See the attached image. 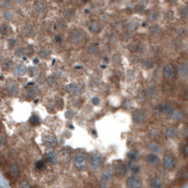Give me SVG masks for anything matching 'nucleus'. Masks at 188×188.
Listing matches in <instances>:
<instances>
[{"mask_svg": "<svg viewBox=\"0 0 188 188\" xmlns=\"http://www.w3.org/2000/svg\"><path fill=\"white\" fill-rule=\"evenodd\" d=\"M165 136H166V138H170V139H174L179 136V131H178L177 128L173 127V126L167 127L165 130Z\"/></svg>", "mask_w": 188, "mask_h": 188, "instance_id": "15", "label": "nucleus"}, {"mask_svg": "<svg viewBox=\"0 0 188 188\" xmlns=\"http://www.w3.org/2000/svg\"><path fill=\"white\" fill-rule=\"evenodd\" d=\"M46 158L48 161H49L50 163H56L58 161V155H57V153L53 150H50L46 153Z\"/></svg>", "mask_w": 188, "mask_h": 188, "instance_id": "18", "label": "nucleus"}, {"mask_svg": "<svg viewBox=\"0 0 188 188\" xmlns=\"http://www.w3.org/2000/svg\"><path fill=\"white\" fill-rule=\"evenodd\" d=\"M4 143H5V138L2 135H0V146H2Z\"/></svg>", "mask_w": 188, "mask_h": 188, "instance_id": "38", "label": "nucleus"}, {"mask_svg": "<svg viewBox=\"0 0 188 188\" xmlns=\"http://www.w3.org/2000/svg\"><path fill=\"white\" fill-rule=\"evenodd\" d=\"M186 49H187V52H188V45H187V47H186Z\"/></svg>", "mask_w": 188, "mask_h": 188, "instance_id": "42", "label": "nucleus"}, {"mask_svg": "<svg viewBox=\"0 0 188 188\" xmlns=\"http://www.w3.org/2000/svg\"><path fill=\"white\" fill-rule=\"evenodd\" d=\"M184 113L181 112V110H179V109H175L174 110V112H173V114H172V118L173 119H175V120H178V121H180V120H181L182 118H184Z\"/></svg>", "mask_w": 188, "mask_h": 188, "instance_id": "23", "label": "nucleus"}, {"mask_svg": "<svg viewBox=\"0 0 188 188\" xmlns=\"http://www.w3.org/2000/svg\"><path fill=\"white\" fill-rule=\"evenodd\" d=\"M30 123L31 125H33V126L39 125L40 124V118H39V117H37V115H31V118H30Z\"/></svg>", "mask_w": 188, "mask_h": 188, "instance_id": "28", "label": "nucleus"}, {"mask_svg": "<svg viewBox=\"0 0 188 188\" xmlns=\"http://www.w3.org/2000/svg\"><path fill=\"white\" fill-rule=\"evenodd\" d=\"M179 179L181 181H184L188 180V168H184V169H181L179 173Z\"/></svg>", "mask_w": 188, "mask_h": 188, "instance_id": "25", "label": "nucleus"}, {"mask_svg": "<svg viewBox=\"0 0 188 188\" xmlns=\"http://www.w3.org/2000/svg\"><path fill=\"white\" fill-rule=\"evenodd\" d=\"M20 188H31V185L29 184V182L26 181H23L21 182V184H20Z\"/></svg>", "mask_w": 188, "mask_h": 188, "instance_id": "35", "label": "nucleus"}, {"mask_svg": "<svg viewBox=\"0 0 188 188\" xmlns=\"http://www.w3.org/2000/svg\"><path fill=\"white\" fill-rule=\"evenodd\" d=\"M132 118L136 123H143L146 120V115L143 111H135L132 115Z\"/></svg>", "mask_w": 188, "mask_h": 188, "instance_id": "14", "label": "nucleus"}, {"mask_svg": "<svg viewBox=\"0 0 188 188\" xmlns=\"http://www.w3.org/2000/svg\"><path fill=\"white\" fill-rule=\"evenodd\" d=\"M40 55L42 57H44V58H47V57H49L50 56V52L49 50H47V49H44V50H42L40 52Z\"/></svg>", "mask_w": 188, "mask_h": 188, "instance_id": "31", "label": "nucleus"}, {"mask_svg": "<svg viewBox=\"0 0 188 188\" xmlns=\"http://www.w3.org/2000/svg\"><path fill=\"white\" fill-rule=\"evenodd\" d=\"M26 72H27L26 66L25 65H22V64L16 65L15 67H14V69H13V74L15 75H18V76L25 75Z\"/></svg>", "mask_w": 188, "mask_h": 188, "instance_id": "20", "label": "nucleus"}, {"mask_svg": "<svg viewBox=\"0 0 188 188\" xmlns=\"http://www.w3.org/2000/svg\"><path fill=\"white\" fill-rule=\"evenodd\" d=\"M162 181L159 179H153L150 182V186L151 188H162Z\"/></svg>", "mask_w": 188, "mask_h": 188, "instance_id": "27", "label": "nucleus"}, {"mask_svg": "<svg viewBox=\"0 0 188 188\" xmlns=\"http://www.w3.org/2000/svg\"><path fill=\"white\" fill-rule=\"evenodd\" d=\"M84 36H85V35L80 30H72L70 32V35H69L70 41L72 43H74V44L83 41Z\"/></svg>", "mask_w": 188, "mask_h": 188, "instance_id": "8", "label": "nucleus"}, {"mask_svg": "<svg viewBox=\"0 0 188 188\" xmlns=\"http://www.w3.org/2000/svg\"><path fill=\"white\" fill-rule=\"evenodd\" d=\"M114 172H115V175H116L118 178H123L127 175V167L124 163H123L121 161H118L115 163V165H114Z\"/></svg>", "mask_w": 188, "mask_h": 188, "instance_id": "5", "label": "nucleus"}, {"mask_svg": "<svg viewBox=\"0 0 188 188\" xmlns=\"http://www.w3.org/2000/svg\"><path fill=\"white\" fill-rule=\"evenodd\" d=\"M62 40H63V38H62V36H55V41L57 42V43H61L62 42Z\"/></svg>", "mask_w": 188, "mask_h": 188, "instance_id": "37", "label": "nucleus"}, {"mask_svg": "<svg viewBox=\"0 0 188 188\" xmlns=\"http://www.w3.org/2000/svg\"><path fill=\"white\" fill-rule=\"evenodd\" d=\"M66 91L69 94H71L73 95H78L84 91V87L80 84L70 83L66 86Z\"/></svg>", "mask_w": 188, "mask_h": 188, "instance_id": "6", "label": "nucleus"}, {"mask_svg": "<svg viewBox=\"0 0 188 188\" xmlns=\"http://www.w3.org/2000/svg\"><path fill=\"white\" fill-rule=\"evenodd\" d=\"M128 168H129V170L131 171V172H133V173H138L140 171V166L137 164V163H135L134 161L129 163V164H128Z\"/></svg>", "mask_w": 188, "mask_h": 188, "instance_id": "26", "label": "nucleus"}, {"mask_svg": "<svg viewBox=\"0 0 188 188\" xmlns=\"http://www.w3.org/2000/svg\"><path fill=\"white\" fill-rule=\"evenodd\" d=\"M9 173L12 178H18L20 175V168L16 163H11L9 166Z\"/></svg>", "mask_w": 188, "mask_h": 188, "instance_id": "16", "label": "nucleus"}, {"mask_svg": "<svg viewBox=\"0 0 188 188\" xmlns=\"http://www.w3.org/2000/svg\"><path fill=\"white\" fill-rule=\"evenodd\" d=\"M89 30L93 33H99L101 31H102V25H101V23H99L97 21H93V22L89 23Z\"/></svg>", "mask_w": 188, "mask_h": 188, "instance_id": "19", "label": "nucleus"}, {"mask_svg": "<svg viewBox=\"0 0 188 188\" xmlns=\"http://www.w3.org/2000/svg\"><path fill=\"white\" fill-rule=\"evenodd\" d=\"M100 98H98V96H94V98H92V99H91V102H92L93 105H99L100 104Z\"/></svg>", "mask_w": 188, "mask_h": 188, "instance_id": "33", "label": "nucleus"}, {"mask_svg": "<svg viewBox=\"0 0 188 188\" xmlns=\"http://www.w3.org/2000/svg\"><path fill=\"white\" fill-rule=\"evenodd\" d=\"M86 157L83 153H77L74 157V166L76 169L82 170L86 166Z\"/></svg>", "mask_w": 188, "mask_h": 188, "instance_id": "4", "label": "nucleus"}, {"mask_svg": "<svg viewBox=\"0 0 188 188\" xmlns=\"http://www.w3.org/2000/svg\"><path fill=\"white\" fill-rule=\"evenodd\" d=\"M177 73L181 76H182V78L187 76L188 75V62H184V63L180 64L179 67H178Z\"/></svg>", "mask_w": 188, "mask_h": 188, "instance_id": "17", "label": "nucleus"}, {"mask_svg": "<svg viewBox=\"0 0 188 188\" xmlns=\"http://www.w3.org/2000/svg\"><path fill=\"white\" fill-rule=\"evenodd\" d=\"M74 115V112L72 110H67L66 113V118H71Z\"/></svg>", "mask_w": 188, "mask_h": 188, "instance_id": "34", "label": "nucleus"}, {"mask_svg": "<svg viewBox=\"0 0 188 188\" xmlns=\"http://www.w3.org/2000/svg\"><path fill=\"white\" fill-rule=\"evenodd\" d=\"M105 158L102 155H100V154H95L90 158V165L93 166L94 168H98L100 166L103 165Z\"/></svg>", "mask_w": 188, "mask_h": 188, "instance_id": "9", "label": "nucleus"}, {"mask_svg": "<svg viewBox=\"0 0 188 188\" xmlns=\"http://www.w3.org/2000/svg\"><path fill=\"white\" fill-rule=\"evenodd\" d=\"M99 51V47L98 45H96V44H92V45H90L89 47V53L91 55H95V54H97V52Z\"/></svg>", "mask_w": 188, "mask_h": 188, "instance_id": "29", "label": "nucleus"}, {"mask_svg": "<svg viewBox=\"0 0 188 188\" xmlns=\"http://www.w3.org/2000/svg\"><path fill=\"white\" fill-rule=\"evenodd\" d=\"M0 100H1V99H0Z\"/></svg>", "mask_w": 188, "mask_h": 188, "instance_id": "43", "label": "nucleus"}, {"mask_svg": "<svg viewBox=\"0 0 188 188\" xmlns=\"http://www.w3.org/2000/svg\"><path fill=\"white\" fill-rule=\"evenodd\" d=\"M162 75H163V78L165 79H168V80L173 79L177 75V70L172 64H167L163 67Z\"/></svg>", "mask_w": 188, "mask_h": 188, "instance_id": "2", "label": "nucleus"}, {"mask_svg": "<svg viewBox=\"0 0 188 188\" xmlns=\"http://www.w3.org/2000/svg\"><path fill=\"white\" fill-rule=\"evenodd\" d=\"M172 86L169 83H165L162 86V90L165 91V92H171L172 91Z\"/></svg>", "mask_w": 188, "mask_h": 188, "instance_id": "32", "label": "nucleus"}, {"mask_svg": "<svg viewBox=\"0 0 188 188\" xmlns=\"http://www.w3.org/2000/svg\"><path fill=\"white\" fill-rule=\"evenodd\" d=\"M71 158H72V155H71V151L69 150V149L64 148L61 151V153H60V158H61V161L63 162H65V163L69 162L70 160H71Z\"/></svg>", "mask_w": 188, "mask_h": 188, "instance_id": "11", "label": "nucleus"}, {"mask_svg": "<svg viewBox=\"0 0 188 188\" xmlns=\"http://www.w3.org/2000/svg\"><path fill=\"white\" fill-rule=\"evenodd\" d=\"M185 94H186V95L188 96V87H187V89H186V91H185Z\"/></svg>", "mask_w": 188, "mask_h": 188, "instance_id": "39", "label": "nucleus"}, {"mask_svg": "<svg viewBox=\"0 0 188 188\" xmlns=\"http://www.w3.org/2000/svg\"><path fill=\"white\" fill-rule=\"evenodd\" d=\"M182 152H184V155L185 157H188V144H186V145L184 147V150H182Z\"/></svg>", "mask_w": 188, "mask_h": 188, "instance_id": "36", "label": "nucleus"}, {"mask_svg": "<svg viewBox=\"0 0 188 188\" xmlns=\"http://www.w3.org/2000/svg\"><path fill=\"white\" fill-rule=\"evenodd\" d=\"M142 180L137 176L128 177L127 180V186L128 188H141L142 187Z\"/></svg>", "mask_w": 188, "mask_h": 188, "instance_id": "7", "label": "nucleus"}, {"mask_svg": "<svg viewBox=\"0 0 188 188\" xmlns=\"http://www.w3.org/2000/svg\"><path fill=\"white\" fill-rule=\"evenodd\" d=\"M31 188H40L39 186H33V187H31Z\"/></svg>", "mask_w": 188, "mask_h": 188, "instance_id": "41", "label": "nucleus"}, {"mask_svg": "<svg viewBox=\"0 0 188 188\" xmlns=\"http://www.w3.org/2000/svg\"><path fill=\"white\" fill-rule=\"evenodd\" d=\"M34 9H35V11L37 13H43L46 12L47 6H46L45 2H43V1H36L35 4H34Z\"/></svg>", "mask_w": 188, "mask_h": 188, "instance_id": "21", "label": "nucleus"}, {"mask_svg": "<svg viewBox=\"0 0 188 188\" xmlns=\"http://www.w3.org/2000/svg\"><path fill=\"white\" fill-rule=\"evenodd\" d=\"M42 142L48 148H54L57 145V138L53 134H45L42 137Z\"/></svg>", "mask_w": 188, "mask_h": 188, "instance_id": "1", "label": "nucleus"}, {"mask_svg": "<svg viewBox=\"0 0 188 188\" xmlns=\"http://www.w3.org/2000/svg\"><path fill=\"white\" fill-rule=\"evenodd\" d=\"M147 149L150 152L152 153H156V152H159V151H161V146L159 145V144L157 142H154V141H151V142H149L147 144Z\"/></svg>", "mask_w": 188, "mask_h": 188, "instance_id": "22", "label": "nucleus"}, {"mask_svg": "<svg viewBox=\"0 0 188 188\" xmlns=\"http://www.w3.org/2000/svg\"><path fill=\"white\" fill-rule=\"evenodd\" d=\"M56 1H57V2H63L64 0H56Z\"/></svg>", "mask_w": 188, "mask_h": 188, "instance_id": "40", "label": "nucleus"}, {"mask_svg": "<svg viewBox=\"0 0 188 188\" xmlns=\"http://www.w3.org/2000/svg\"><path fill=\"white\" fill-rule=\"evenodd\" d=\"M6 89H7V92L9 95H14L18 92V85H17V83L14 82V81H9L7 83Z\"/></svg>", "mask_w": 188, "mask_h": 188, "instance_id": "12", "label": "nucleus"}, {"mask_svg": "<svg viewBox=\"0 0 188 188\" xmlns=\"http://www.w3.org/2000/svg\"><path fill=\"white\" fill-rule=\"evenodd\" d=\"M146 161L147 164L151 165V166H157L159 163H160V158L155 153H150L148 154L146 158Z\"/></svg>", "mask_w": 188, "mask_h": 188, "instance_id": "10", "label": "nucleus"}, {"mask_svg": "<svg viewBox=\"0 0 188 188\" xmlns=\"http://www.w3.org/2000/svg\"><path fill=\"white\" fill-rule=\"evenodd\" d=\"M127 158L131 161H136L137 160H139V152L137 150H135V149L130 150L127 153Z\"/></svg>", "mask_w": 188, "mask_h": 188, "instance_id": "24", "label": "nucleus"}, {"mask_svg": "<svg viewBox=\"0 0 188 188\" xmlns=\"http://www.w3.org/2000/svg\"><path fill=\"white\" fill-rule=\"evenodd\" d=\"M161 110H162V113L163 115H165L166 117L171 118L172 117V114H173V112H174V110H175V108L173 107V106L170 103H165V104L162 106Z\"/></svg>", "mask_w": 188, "mask_h": 188, "instance_id": "13", "label": "nucleus"}, {"mask_svg": "<svg viewBox=\"0 0 188 188\" xmlns=\"http://www.w3.org/2000/svg\"><path fill=\"white\" fill-rule=\"evenodd\" d=\"M45 167H46V163H45L44 161L40 160V161H36V163H35V168H36V169H38V170H43Z\"/></svg>", "mask_w": 188, "mask_h": 188, "instance_id": "30", "label": "nucleus"}, {"mask_svg": "<svg viewBox=\"0 0 188 188\" xmlns=\"http://www.w3.org/2000/svg\"><path fill=\"white\" fill-rule=\"evenodd\" d=\"M162 164H163V167H165L166 170H172L176 165L175 157L173 155H171V154H167V155H165V157H163Z\"/></svg>", "mask_w": 188, "mask_h": 188, "instance_id": "3", "label": "nucleus"}]
</instances>
